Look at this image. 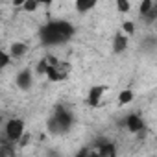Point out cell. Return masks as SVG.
<instances>
[{
	"instance_id": "obj_16",
	"label": "cell",
	"mask_w": 157,
	"mask_h": 157,
	"mask_svg": "<svg viewBox=\"0 0 157 157\" xmlns=\"http://www.w3.org/2000/svg\"><path fill=\"white\" fill-rule=\"evenodd\" d=\"M151 8H153V0H142V4H140V17H144Z\"/></svg>"
},
{
	"instance_id": "obj_1",
	"label": "cell",
	"mask_w": 157,
	"mask_h": 157,
	"mask_svg": "<svg viewBox=\"0 0 157 157\" xmlns=\"http://www.w3.org/2000/svg\"><path fill=\"white\" fill-rule=\"evenodd\" d=\"M74 35V26L67 21H52L41 28V43L50 44H63Z\"/></svg>"
},
{
	"instance_id": "obj_17",
	"label": "cell",
	"mask_w": 157,
	"mask_h": 157,
	"mask_svg": "<svg viewBox=\"0 0 157 157\" xmlns=\"http://www.w3.org/2000/svg\"><path fill=\"white\" fill-rule=\"evenodd\" d=\"M117 10L120 13H128L129 11V0H117Z\"/></svg>"
},
{
	"instance_id": "obj_21",
	"label": "cell",
	"mask_w": 157,
	"mask_h": 157,
	"mask_svg": "<svg viewBox=\"0 0 157 157\" xmlns=\"http://www.w3.org/2000/svg\"><path fill=\"white\" fill-rule=\"evenodd\" d=\"M22 4H24V0H13V6L15 8H21Z\"/></svg>"
},
{
	"instance_id": "obj_22",
	"label": "cell",
	"mask_w": 157,
	"mask_h": 157,
	"mask_svg": "<svg viewBox=\"0 0 157 157\" xmlns=\"http://www.w3.org/2000/svg\"><path fill=\"white\" fill-rule=\"evenodd\" d=\"M37 4H39V6H41V4L48 6V4H52V0H37Z\"/></svg>"
},
{
	"instance_id": "obj_14",
	"label": "cell",
	"mask_w": 157,
	"mask_h": 157,
	"mask_svg": "<svg viewBox=\"0 0 157 157\" xmlns=\"http://www.w3.org/2000/svg\"><path fill=\"white\" fill-rule=\"evenodd\" d=\"M24 11H28V13H33L37 8H39V4H37V0H24V4L21 6Z\"/></svg>"
},
{
	"instance_id": "obj_6",
	"label": "cell",
	"mask_w": 157,
	"mask_h": 157,
	"mask_svg": "<svg viewBox=\"0 0 157 157\" xmlns=\"http://www.w3.org/2000/svg\"><path fill=\"white\" fill-rule=\"evenodd\" d=\"M17 87L21 91H30L32 89V83H33V78H32V70L30 68H22L19 74H17Z\"/></svg>"
},
{
	"instance_id": "obj_10",
	"label": "cell",
	"mask_w": 157,
	"mask_h": 157,
	"mask_svg": "<svg viewBox=\"0 0 157 157\" xmlns=\"http://www.w3.org/2000/svg\"><path fill=\"white\" fill-rule=\"evenodd\" d=\"M126 48H128V37L122 35V33H118V35L113 39V50H115L117 54H120V52H124Z\"/></svg>"
},
{
	"instance_id": "obj_19",
	"label": "cell",
	"mask_w": 157,
	"mask_h": 157,
	"mask_svg": "<svg viewBox=\"0 0 157 157\" xmlns=\"http://www.w3.org/2000/svg\"><path fill=\"white\" fill-rule=\"evenodd\" d=\"M144 19H146L148 22H153V21L157 19V8L153 6V8H151V10H150V11H148V13L144 15Z\"/></svg>"
},
{
	"instance_id": "obj_18",
	"label": "cell",
	"mask_w": 157,
	"mask_h": 157,
	"mask_svg": "<svg viewBox=\"0 0 157 157\" xmlns=\"http://www.w3.org/2000/svg\"><path fill=\"white\" fill-rule=\"evenodd\" d=\"M122 30H124L128 35H133V33H135V24H133V22H129V21H126V22L122 24Z\"/></svg>"
},
{
	"instance_id": "obj_2",
	"label": "cell",
	"mask_w": 157,
	"mask_h": 157,
	"mask_svg": "<svg viewBox=\"0 0 157 157\" xmlns=\"http://www.w3.org/2000/svg\"><path fill=\"white\" fill-rule=\"evenodd\" d=\"M70 126H72V115H70V111L65 109L63 105H56L54 115H52V118L48 120V129H50L52 133L59 135V133L68 131Z\"/></svg>"
},
{
	"instance_id": "obj_3",
	"label": "cell",
	"mask_w": 157,
	"mask_h": 157,
	"mask_svg": "<svg viewBox=\"0 0 157 157\" xmlns=\"http://www.w3.org/2000/svg\"><path fill=\"white\" fill-rule=\"evenodd\" d=\"M22 135H24V122H22L21 118H11V120H8V122H6L4 137H6L10 142L19 140Z\"/></svg>"
},
{
	"instance_id": "obj_20",
	"label": "cell",
	"mask_w": 157,
	"mask_h": 157,
	"mask_svg": "<svg viewBox=\"0 0 157 157\" xmlns=\"http://www.w3.org/2000/svg\"><path fill=\"white\" fill-rule=\"evenodd\" d=\"M19 140H21V144H22V146H26V144H28V140H30V135H24V137H21Z\"/></svg>"
},
{
	"instance_id": "obj_7",
	"label": "cell",
	"mask_w": 157,
	"mask_h": 157,
	"mask_svg": "<svg viewBox=\"0 0 157 157\" xmlns=\"http://www.w3.org/2000/svg\"><path fill=\"white\" fill-rule=\"evenodd\" d=\"M105 93V87L104 85H94L91 91H89V96H87V102L91 107H98V104L102 102V96Z\"/></svg>"
},
{
	"instance_id": "obj_15",
	"label": "cell",
	"mask_w": 157,
	"mask_h": 157,
	"mask_svg": "<svg viewBox=\"0 0 157 157\" xmlns=\"http://www.w3.org/2000/svg\"><path fill=\"white\" fill-rule=\"evenodd\" d=\"M10 61H11L10 54H8V52H4V50H0V70L6 68V67L10 65Z\"/></svg>"
},
{
	"instance_id": "obj_11",
	"label": "cell",
	"mask_w": 157,
	"mask_h": 157,
	"mask_svg": "<svg viewBox=\"0 0 157 157\" xmlns=\"http://www.w3.org/2000/svg\"><path fill=\"white\" fill-rule=\"evenodd\" d=\"M98 0H76V10L80 11V13H85L89 10H93L96 6Z\"/></svg>"
},
{
	"instance_id": "obj_8",
	"label": "cell",
	"mask_w": 157,
	"mask_h": 157,
	"mask_svg": "<svg viewBox=\"0 0 157 157\" xmlns=\"http://www.w3.org/2000/svg\"><path fill=\"white\" fill-rule=\"evenodd\" d=\"M126 128L131 131V133H140V131H144V120L139 117V115H129L128 118H126Z\"/></svg>"
},
{
	"instance_id": "obj_12",
	"label": "cell",
	"mask_w": 157,
	"mask_h": 157,
	"mask_svg": "<svg viewBox=\"0 0 157 157\" xmlns=\"http://www.w3.org/2000/svg\"><path fill=\"white\" fill-rule=\"evenodd\" d=\"M129 102H133V93H131L129 89H126V91H122V93L118 94V104H120V105H126V104H129Z\"/></svg>"
},
{
	"instance_id": "obj_5",
	"label": "cell",
	"mask_w": 157,
	"mask_h": 157,
	"mask_svg": "<svg viewBox=\"0 0 157 157\" xmlns=\"http://www.w3.org/2000/svg\"><path fill=\"white\" fill-rule=\"evenodd\" d=\"M94 153L100 155V157H115L117 155V148L107 139H98L96 140V151Z\"/></svg>"
},
{
	"instance_id": "obj_9",
	"label": "cell",
	"mask_w": 157,
	"mask_h": 157,
	"mask_svg": "<svg viewBox=\"0 0 157 157\" xmlns=\"http://www.w3.org/2000/svg\"><path fill=\"white\" fill-rule=\"evenodd\" d=\"M26 52H28V44L26 43H13L10 46V57L11 59H21V57L26 56Z\"/></svg>"
},
{
	"instance_id": "obj_4",
	"label": "cell",
	"mask_w": 157,
	"mask_h": 157,
	"mask_svg": "<svg viewBox=\"0 0 157 157\" xmlns=\"http://www.w3.org/2000/svg\"><path fill=\"white\" fill-rule=\"evenodd\" d=\"M46 78L50 82H59V80H63V78H67V74H68V65H65V63H54V65H48V68H46Z\"/></svg>"
},
{
	"instance_id": "obj_13",
	"label": "cell",
	"mask_w": 157,
	"mask_h": 157,
	"mask_svg": "<svg viewBox=\"0 0 157 157\" xmlns=\"http://www.w3.org/2000/svg\"><path fill=\"white\" fill-rule=\"evenodd\" d=\"M15 150L11 146V142H0V157H6V155H13Z\"/></svg>"
}]
</instances>
